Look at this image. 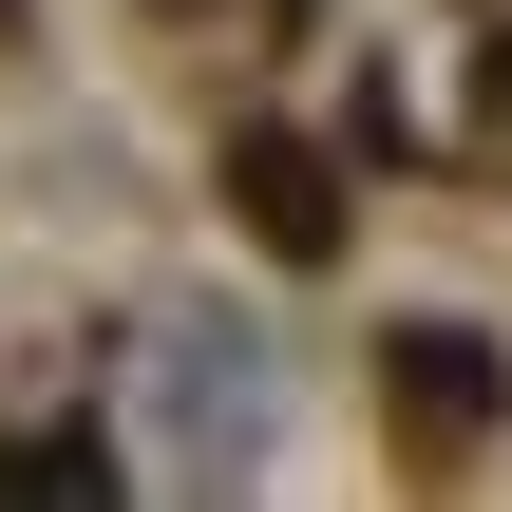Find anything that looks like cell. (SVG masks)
<instances>
[{
    "label": "cell",
    "mask_w": 512,
    "mask_h": 512,
    "mask_svg": "<svg viewBox=\"0 0 512 512\" xmlns=\"http://www.w3.org/2000/svg\"><path fill=\"white\" fill-rule=\"evenodd\" d=\"M171 418H190V475H228L247 437H266V361H247V323H171Z\"/></svg>",
    "instance_id": "6da1fadb"
},
{
    "label": "cell",
    "mask_w": 512,
    "mask_h": 512,
    "mask_svg": "<svg viewBox=\"0 0 512 512\" xmlns=\"http://www.w3.org/2000/svg\"><path fill=\"white\" fill-rule=\"evenodd\" d=\"M228 209H247L285 266H323V247H342V171H323L304 133H228Z\"/></svg>",
    "instance_id": "7a4b0ae2"
},
{
    "label": "cell",
    "mask_w": 512,
    "mask_h": 512,
    "mask_svg": "<svg viewBox=\"0 0 512 512\" xmlns=\"http://www.w3.org/2000/svg\"><path fill=\"white\" fill-rule=\"evenodd\" d=\"M380 380H399V418H418V437H475V418H494V342H475V323H399V361H380Z\"/></svg>",
    "instance_id": "3957f363"
},
{
    "label": "cell",
    "mask_w": 512,
    "mask_h": 512,
    "mask_svg": "<svg viewBox=\"0 0 512 512\" xmlns=\"http://www.w3.org/2000/svg\"><path fill=\"white\" fill-rule=\"evenodd\" d=\"M475 95H494V114H512V38H494V76H475Z\"/></svg>",
    "instance_id": "277c9868"
}]
</instances>
